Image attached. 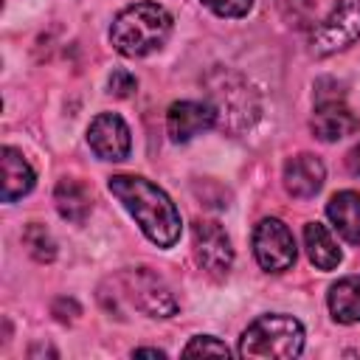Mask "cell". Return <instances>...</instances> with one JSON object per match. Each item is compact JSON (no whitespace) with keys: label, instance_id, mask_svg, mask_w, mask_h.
<instances>
[{"label":"cell","instance_id":"4fadbf2b","mask_svg":"<svg viewBox=\"0 0 360 360\" xmlns=\"http://www.w3.org/2000/svg\"><path fill=\"white\" fill-rule=\"evenodd\" d=\"M0 158H3V202H14L34 188L37 177H34L31 163L22 158V152L3 146Z\"/></svg>","mask_w":360,"mask_h":360},{"label":"cell","instance_id":"6da1fadb","mask_svg":"<svg viewBox=\"0 0 360 360\" xmlns=\"http://www.w3.org/2000/svg\"><path fill=\"white\" fill-rule=\"evenodd\" d=\"M107 186L158 248H172L180 239V214L163 188L135 174H115Z\"/></svg>","mask_w":360,"mask_h":360},{"label":"cell","instance_id":"9a60e30c","mask_svg":"<svg viewBox=\"0 0 360 360\" xmlns=\"http://www.w3.org/2000/svg\"><path fill=\"white\" fill-rule=\"evenodd\" d=\"M329 312L338 323L360 321V276H346L329 287Z\"/></svg>","mask_w":360,"mask_h":360},{"label":"cell","instance_id":"8992f818","mask_svg":"<svg viewBox=\"0 0 360 360\" xmlns=\"http://www.w3.org/2000/svg\"><path fill=\"white\" fill-rule=\"evenodd\" d=\"M253 253L267 273H284L295 264V239L281 219L267 217L253 228Z\"/></svg>","mask_w":360,"mask_h":360},{"label":"cell","instance_id":"8fae6325","mask_svg":"<svg viewBox=\"0 0 360 360\" xmlns=\"http://www.w3.org/2000/svg\"><path fill=\"white\" fill-rule=\"evenodd\" d=\"M217 124L214 107L208 101H174L166 112V132L174 143H186L194 135Z\"/></svg>","mask_w":360,"mask_h":360},{"label":"cell","instance_id":"30bf717a","mask_svg":"<svg viewBox=\"0 0 360 360\" xmlns=\"http://www.w3.org/2000/svg\"><path fill=\"white\" fill-rule=\"evenodd\" d=\"M360 129V118L343 104L340 93L338 96H323L318 93V104H315V112H312V132L315 138L321 141H340L352 132Z\"/></svg>","mask_w":360,"mask_h":360},{"label":"cell","instance_id":"603a6c76","mask_svg":"<svg viewBox=\"0 0 360 360\" xmlns=\"http://www.w3.org/2000/svg\"><path fill=\"white\" fill-rule=\"evenodd\" d=\"M349 166H352V172H357V174H360V143L349 152Z\"/></svg>","mask_w":360,"mask_h":360},{"label":"cell","instance_id":"44dd1931","mask_svg":"<svg viewBox=\"0 0 360 360\" xmlns=\"http://www.w3.org/2000/svg\"><path fill=\"white\" fill-rule=\"evenodd\" d=\"M138 87V79L132 76V73H127V70H115L112 76H110V93H115V96H129L132 90Z\"/></svg>","mask_w":360,"mask_h":360},{"label":"cell","instance_id":"d6986e66","mask_svg":"<svg viewBox=\"0 0 360 360\" xmlns=\"http://www.w3.org/2000/svg\"><path fill=\"white\" fill-rule=\"evenodd\" d=\"M202 6H208L219 17H245L253 0H202Z\"/></svg>","mask_w":360,"mask_h":360},{"label":"cell","instance_id":"e0dca14e","mask_svg":"<svg viewBox=\"0 0 360 360\" xmlns=\"http://www.w3.org/2000/svg\"><path fill=\"white\" fill-rule=\"evenodd\" d=\"M53 202H56L59 217L68 219V222H76V225H82L87 219V214H90V191H87V186L79 183V180H70V177L59 180V186L53 191Z\"/></svg>","mask_w":360,"mask_h":360},{"label":"cell","instance_id":"ffe728a7","mask_svg":"<svg viewBox=\"0 0 360 360\" xmlns=\"http://www.w3.org/2000/svg\"><path fill=\"white\" fill-rule=\"evenodd\" d=\"M183 354H228V346L214 340L211 335H200L183 349Z\"/></svg>","mask_w":360,"mask_h":360},{"label":"cell","instance_id":"ba28073f","mask_svg":"<svg viewBox=\"0 0 360 360\" xmlns=\"http://www.w3.org/2000/svg\"><path fill=\"white\" fill-rule=\"evenodd\" d=\"M191 236H194V256L200 267L208 270L211 276H225L233 262L228 233L211 219H197L191 225Z\"/></svg>","mask_w":360,"mask_h":360},{"label":"cell","instance_id":"7a4b0ae2","mask_svg":"<svg viewBox=\"0 0 360 360\" xmlns=\"http://www.w3.org/2000/svg\"><path fill=\"white\" fill-rule=\"evenodd\" d=\"M172 34V14L158 3L127 6L110 28V42L124 56H146L158 51Z\"/></svg>","mask_w":360,"mask_h":360},{"label":"cell","instance_id":"52a82bcc","mask_svg":"<svg viewBox=\"0 0 360 360\" xmlns=\"http://www.w3.org/2000/svg\"><path fill=\"white\" fill-rule=\"evenodd\" d=\"M121 281H124V290H127L129 301L141 312H146L152 318H169V315L177 312V301H174L172 290L155 273H149L143 267L141 270H127L121 276Z\"/></svg>","mask_w":360,"mask_h":360},{"label":"cell","instance_id":"3957f363","mask_svg":"<svg viewBox=\"0 0 360 360\" xmlns=\"http://www.w3.org/2000/svg\"><path fill=\"white\" fill-rule=\"evenodd\" d=\"M205 84H208V104L214 107L217 124L222 129L242 132L256 121L259 101L242 76L231 70H214Z\"/></svg>","mask_w":360,"mask_h":360},{"label":"cell","instance_id":"5bb4252c","mask_svg":"<svg viewBox=\"0 0 360 360\" xmlns=\"http://www.w3.org/2000/svg\"><path fill=\"white\" fill-rule=\"evenodd\" d=\"M326 217L332 219L335 231L346 242L360 245V194L357 191H338V194H332V200L326 205Z\"/></svg>","mask_w":360,"mask_h":360},{"label":"cell","instance_id":"ac0fdd59","mask_svg":"<svg viewBox=\"0 0 360 360\" xmlns=\"http://www.w3.org/2000/svg\"><path fill=\"white\" fill-rule=\"evenodd\" d=\"M22 242H25V248L31 250V256H34L37 262H51V259L56 256V245H53L51 233H48L42 225H37V222H31V225L25 228Z\"/></svg>","mask_w":360,"mask_h":360},{"label":"cell","instance_id":"9c48e42d","mask_svg":"<svg viewBox=\"0 0 360 360\" xmlns=\"http://www.w3.org/2000/svg\"><path fill=\"white\" fill-rule=\"evenodd\" d=\"M87 143L96 152V158H101V160H124L132 149V135L121 115L101 112L90 121Z\"/></svg>","mask_w":360,"mask_h":360},{"label":"cell","instance_id":"cb8c5ba5","mask_svg":"<svg viewBox=\"0 0 360 360\" xmlns=\"http://www.w3.org/2000/svg\"><path fill=\"white\" fill-rule=\"evenodd\" d=\"M132 354H135V357H163L160 349H135Z\"/></svg>","mask_w":360,"mask_h":360},{"label":"cell","instance_id":"277c9868","mask_svg":"<svg viewBox=\"0 0 360 360\" xmlns=\"http://www.w3.org/2000/svg\"><path fill=\"white\" fill-rule=\"evenodd\" d=\"M304 349V326L292 315H262L239 338L242 357H295Z\"/></svg>","mask_w":360,"mask_h":360},{"label":"cell","instance_id":"7402d4cb","mask_svg":"<svg viewBox=\"0 0 360 360\" xmlns=\"http://www.w3.org/2000/svg\"><path fill=\"white\" fill-rule=\"evenodd\" d=\"M51 312H53L59 321H73V318L79 315V304H76L73 298H56L53 307H51Z\"/></svg>","mask_w":360,"mask_h":360},{"label":"cell","instance_id":"7c38bea8","mask_svg":"<svg viewBox=\"0 0 360 360\" xmlns=\"http://www.w3.org/2000/svg\"><path fill=\"white\" fill-rule=\"evenodd\" d=\"M323 163L315 158V155H295L284 163V188L298 197V200H307L312 194L321 191L323 186Z\"/></svg>","mask_w":360,"mask_h":360},{"label":"cell","instance_id":"2e32d148","mask_svg":"<svg viewBox=\"0 0 360 360\" xmlns=\"http://www.w3.org/2000/svg\"><path fill=\"white\" fill-rule=\"evenodd\" d=\"M304 248H307L309 262L318 270H335L340 264V248L332 239V233L326 231V225H321V222L304 225Z\"/></svg>","mask_w":360,"mask_h":360},{"label":"cell","instance_id":"5b68a950","mask_svg":"<svg viewBox=\"0 0 360 360\" xmlns=\"http://www.w3.org/2000/svg\"><path fill=\"white\" fill-rule=\"evenodd\" d=\"M354 39H360V0H335L332 11L312 31L309 45L312 53L329 56L349 48Z\"/></svg>","mask_w":360,"mask_h":360}]
</instances>
